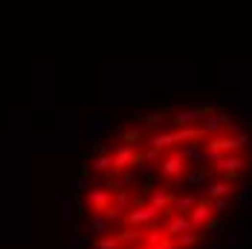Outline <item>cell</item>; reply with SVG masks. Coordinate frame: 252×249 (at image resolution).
I'll return each mask as SVG.
<instances>
[{
	"mask_svg": "<svg viewBox=\"0 0 252 249\" xmlns=\"http://www.w3.org/2000/svg\"><path fill=\"white\" fill-rule=\"evenodd\" d=\"M125 226H136V229H148V226L159 223L162 220V209H157L151 203H145V206H130L122 212V218H119Z\"/></svg>",
	"mask_w": 252,
	"mask_h": 249,
	"instance_id": "obj_1",
	"label": "cell"
},
{
	"mask_svg": "<svg viewBox=\"0 0 252 249\" xmlns=\"http://www.w3.org/2000/svg\"><path fill=\"white\" fill-rule=\"evenodd\" d=\"M244 168H247V156L241 154H229L218 159V171H244Z\"/></svg>",
	"mask_w": 252,
	"mask_h": 249,
	"instance_id": "obj_2",
	"label": "cell"
},
{
	"mask_svg": "<svg viewBox=\"0 0 252 249\" xmlns=\"http://www.w3.org/2000/svg\"><path fill=\"white\" fill-rule=\"evenodd\" d=\"M119 142H125V145H142L145 142V133H142V127H119Z\"/></svg>",
	"mask_w": 252,
	"mask_h": 249,
	"instance_id": "obj_3",
	"label": "cell"
},
{
	"mask_svg": "<svg viewBox=\"0 0 252 249\" xmlns=\"http://www.w3.org/2000/svg\"><path fill=\"white\" fill-rule=\"evenodd\" d=\"M206 191H209V197H229V194H235V183H209L206 186Z\"/></svg>",
	"mask_w": 252,
	"mask_h": 249,
	"instance_id": "obj_4",
	"label": "cell"
},
{
	"mask_svg": "<svg viewBox=\"0 0 252 249\" xmlns=\"http://www.w3.org/2000/svg\"><path fill=\"white\" fill-rule=\"evenodd\" d=\"M96 174H107V171H113V156H110V151L107 154H99V156H93V165H90Z\"/></svg>",
	"mask_w": 252,
	"mask_h": 249,
	"instance_id": "obj_5",
	"label": "cell"
},
{
	"mask_svg": "<svg viewBox=\"0 0 252 249\" xmlns=\"http://www.w3.org/2000/svg\"><path fill=\"white\" fill-rule=\"evenodd\" d=\"M93 249H122L119 247V235L116 232H104L101 238L93 241Z\"/></svg>",
	"mask_w": 252,
	"mask_h": 249,
	"instance_id": "obj_6",
	"label": "cell"
},
{
	"mask_svg": "<svg viewBox=\"0 0 252 249\" xmlns=\"http://www.w3.org/2000/svg\"><path fill=\"white\" fill-rule=\"evenodd\" d=\"M194 203H197V197H194V194H183V197L174 200L171 212H177V215H189V212L194 209Z\"/></svg>",
	"mask_w": 252,
	"mask_h": 249,
	"instance_id": "obj_7",
	"label": "cell"
},
{
	"mask_svg": "<svg viewBox=\"0 0 252 249\" xmlns=\"http://www.w3.org/2000/svg\"><path fill=\"white\" fill-rule=\"evenodd\" d=\"M107 226H110V220H107L104 215H93L90 223H87V232H96V235H99V232H107Z\"/></svg>",
	"mask_w": 252,
	"mask_h": 249,
	"instance_id": "obj_8",
	"label": "cell"
},
{
	"mask_svg": "<svg viewBox=\"0 0 252 249\" xmlns=\"http://www.w3.org/2000/svg\"><path fill=\"white\" fill-rule=\"evenodd\" d=\"M87 188H90L87 183H78V186H76V188H73V191H76V194H81V191H87Z\"/></svg>",
	"mask_w": 252,
	"mask_h": 249,
	"instance_id": "obj_9",
	"label": "cell"
}]
</instances>
